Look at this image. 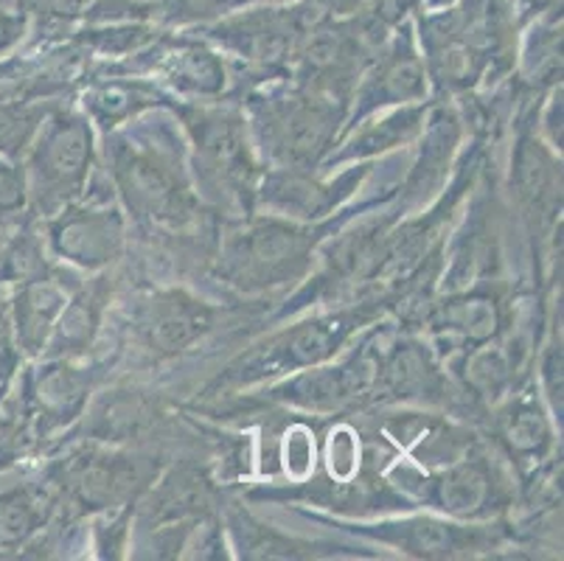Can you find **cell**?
<instances>
[{
    "instance_id": "obj_1",
    "label": "cell",
    "mask_w": 564,
    "mask_h": 561,
    "mask_svg": "<svg viewBox=\"0 0 564 561\" xmlns=\"http://www.w3.org/2000/svg\"><path fill=\"white\" fill-rule=\"evenodd\" d=\"M312 245L315 236L299 225L259 219L225 241L219 272L239 290H273L304 276Z\"/></svg>"
},
{
    "instance_id": "obj_2",
    "label": "cell",
    "mask_w": 564,
    "mask_h": 561,
    "mask_svg": "<svg viewBox=\"0 0 564 561\" xmlns=\"http://www.w3.org/2000/svg\"><path fill=\"white\" fill-rule=\"evenodd\" d=\"M112 174H116L127 205L152 223L183 225L194 214V197L181 166L163 149L141 143L116 141L112 147Z\"/></svg>"
},
{
    "instance_id": "obj_3",
    "label": "cell",
    "mask_w": 564,
    "mask_h": 561,
    "mask_svg": "<svg viewBox=\"0 0 564 561\" xmlns=\"http://www.w3.org/2000/svg\"><path fill=\"white\" fill-rule=\"evenodd\" d=\"M94 161V138L85 118L59 116L43 132L37 152H34V183L40 199L45 203H65L82 192L87 169Z\"/></svg>"
},
{
    "instance_id": "obj_4",
    "label": "cell",
    "mask_w": 564,
    "mask_h": 561,
    "mask_svg": "<svg viewBox=\"0 0 564 561\" xmlns=\"http://www.w3.org/2000/svg\"><path fill=\"white\" fill-rule=\"evenodd\" d=\"M360 312H340V315H326L317 321L301 323L273 339L264 352L248 359L245 379L264 377V374H279V370H301L329 359L337 348L351 337V332L360 326Z\"/></svg>"
},
{
    "instance_id": "obj_5",
    "label": "cell",
    "mask_w": 564,
    "mask_h": 561,
    "mask_svg": "<svg viewBox=\"0 0 564 561\" xmlns=\"http://www.w3.org/2000/svg\"><path fill=\"white\" fill-rule=\"evenodd\" d=\"M199 169L225 194H248L253 188V158L245 141L242 121L228 112H199L192 118Z\"/></svg>"
},
{
    "instance_id": "obj_6",
    "label": "cell",
    "mask_w": 564,
    "mask_h": 561,
    "mask_svg": "<svg viewBox=\"0 0 564 561\" xmlns=\"http://www.w3.org/2000/svg\"><path fill=\"white\" fill-rule=\"evenodd\" d=\"M337 130L335 107L321 99H290L267 116V138L286 163H310Z\"/></svg>"
},
{
    "instance_id": "obj_7",
    "label": "cell",
    "mask_w": 564,
    "mask_h": 561,
    "mask_svg": "<svg viewBox=\"0 0 564 561\" xmlns=\"http://www.w3.org/2000/svg\"><path fill=\"white\" fill-rule=\"evenodd\" d=\"M54 250L63 259L85 267V270H99L110 265L121 250L124 241V225L116 211H68L59 216L51 228Z\"/></svg>"
},
{
    "instance_id": "obj_8",
    "label": "cell",
    "mask_w": 564,
    "mask_h": 561,
    "mask_svg": "<svg viewBox=\"0 0 564 561\" xmlns=\"http://www.w3.org/2000/svg\"><path fill=\"white\" fill-rule=\"evenodd\" d=\"M214 312L183 290L161 292L143 312V334L155 352L177 354L194 346L203 334L212 332Z\"/></svg>"
},
{
    "instance_id": "obj_9",
    "label": "cell",
    "mask_w": 564,
    "mask_h": 561,
    "mask_svg": "<svg viewBox=\"0 0 564 561\" xmlns=\"http://www.w3.org/2000/svg\"><path fill=\"white\" fill-rule=\"evenodd\" d=\"M373 377H377V365L368 357H354L351 363L340 365V368L304 370L281 393L301 408L329 410L340 408L343 401L371 388Z\"/></svg>"
},
{
    "instance_id": "obj_10",
    "label": "cell",
    "mask_w": 564,
    "mask_h": 561,
    "mask_svg": "<svg viewBox=\"0 0 564 561\" xmlns=\"http://www.w3.org/2000/svg\"><path fill=\"white\" fill-rule=\"evenodd\" d=\"M68 306V295L51 281H32L14 301V328L25 354H40L48 346L56 323Z\"/></svg>"
},
{
    "instance_id": "obj_11",
    "label": "cell",
    "mask_w": 564,
    "mask_h": 561,
    "mask_svg": "<svg viewBox=\"0 0 564 561\" xmlns=\"http://www.w3.org/2000/svg\"><path fill=\"white\" fill-rule=\"evenodd\" d=\"M138 470L121 457H94L70 470V488L87 506H110L135 488Z\"/></svg>"
},
{
    "instance_id": "obj_12",
    "label": "cell",
    "mask_w": 564,
    "mask_h": 561,
    "mask_svg": "<svg viewBox=\"0 0 564 561\" xmlns=\"http://www.w3.org/2000/svg\"><path fill=\"white\" fill-rule=\"evenodd\" d=\"M87 396V377L79 374L76 368H68V365H54L40 377L37 385V399L40 408L56 421H70L82 410Z\"/></svg>"
},
{
    "instance_id": "obj_13",
    "label": "cell",
    "mask_w": 564,
    "mask_h": 561,
    "mask_svg": "<svg viewBox=\"0 0 564 561\" xmlns=\"http://www.w3.org/2000/svg\"><path fill=\"white\" fill-rule=\"evenodd\" d=\"M45 514L48 506L32 488H18L0 497V550L23 544L45 522Z\"/></svg>"
},
{
    "instance_id": "obj_14",
    "label": "cell",
    "mask_w": 564,
    "mask_h": 561,
    "mask_svg": "<svg viewBox=\"0 0 564 561\" xmlns=\"http://www.w3.org/2000/svg\"><path fill=\"white\" fill-rule=\"evenodd\" d=\"M286 34H290V18L284 20L273 12L250 14V18H239L230 25H225V40L228 43L261 56L275 54L286 43Z\"/></svg>"
},
{
    "instance_id": "obj_15",
    "label": "cell",
    "mask_w": 564,
    "mask_h": 561,
    "mask_svg": "<svg viewBox=\"0 0 564 561\" xmlns=\"http://www.w3.org/2000/svg\"><path fill=\"white\" fill-rule=\"evenodd\" d=\"M489 477L480 466H458L438 483V503L449 514L469 517L489 500Z\"/></svg>"
},
{
    "instance_id": "obj_16",
    "label": "cell",
    "mask_w": 564,
    "mask_h": 561,
    "mask_svg": "<svg viewBox=\"0 0 564 561\" xmlns=\"http://www.w3.org/2000/svg\"><path fill=\"white\" fill-rule=\"evenodd\" d=\"M208 503V486L194 472H174L152 500V517L183 519L186 514L203 511Z\"/></svg>"
},
{
    "instance_id": "obj_17",
    "label": "cell",
    "mask_w": 564,
    "mask_h": 561,
    "mask_svg": "<svg viewBox=\"0 0 564 561\" xmlns=\"http://www.w3.org/2000/svg\"><path fill=\"white\" fill-rule=\"evenodd\" d=\"M424 96V74L422 65L415 60L413 51H397L388 65L382 68V74L377 76V87H373V99L379 105L384 101H408V99H419Z\"/></svg>"
},
{
    "instance_id": "obj_18",
    "label": "cell",
    "mask_w": 564,
    "mask_h": 561,
    "mask_svg": "<svg viewBox=\"0 0 564 561\" xmlns=\"http://www.w3.org/2000/svg\"><path fill=\"white\" fill-rule=\"evenodd\" d=\"M399 548L415 555H447L458 550V531L453 525L433 522V519H415L399 525V537H391Z\"/></svg>"
},
{
    "instance_id": "obj_19",
    "label": "cell",
    "mask_w": 564,
    "mask_h": 561,
    "mask_svg": "<svg viewBox=\"0 0 564 561\" xmlns=\"http://www.w3.org/2000/svg\"><path fill=\"white\" fill-rule=\"evenodd\" d=\"M172 82L181 87L197 93H214L223 87V65L217 62V56L208 54V51L188 48L183 54H177L172 68Z\"/></svg>"
},
{
    "instance_id": "obj_20",
    "label": "cell",
    "mask_w": 564,
    "mask_h": 561,
    "mask_svg": "<svg viewBox=\"0 0 564 561\" xmlns=\"http://www.w3.org/2000/svg\"><path fill=\"white\" fill-rule=\"evenodd\" d=\"M444 323L455 332L471 334V337H489L495 332V306L489 301H464L444 309Z\"/></svg>"
},
{
    "instance_id": "obj_21",
    "label": "cell",
    "mask_w": 564,
    "mask_h": 561,
    "mask_svg": "<svg viewBox=\"0 0 564 561\" xmlns=\"http://www.w3.org/2000/svg\"><path fill=\"white\" fill-rule=\"evenodd\" d=\"M511 444L520 452H540L547 444V424L533 408H520L509 424Z\"/></svg>"
},
{
    "instance_id": "obj_22",
    "label": "cell",
    "mask_w": 564,
    "mask_h": 561,
    "mask_svg": "<svg viewBox=\"0 0 564 561\" xmlns=\"http://www.w3.org/2000/svg\"><path fill=\"white\" fill-rule=\"evenodd\" d=\"M415 123H419V112H402V116L397 118H388V121L379 123L377 130H368L366 136L360 138L357 154L377 152V149H388L397 141H404V138L415 130Z\"/></svg>"
},
{
    "instance_id": "obj_23",
    "label": "cell",
    "mask_w": 564,
    "mask_h": 561,
    "mask_svg": "<svg viewBox=\"0 0 564 561\" xmlns=\"http://www.w3.org/2000/svg\"><path fill=\"white\" fill-rule=\"evenodd\" d=\"M37 118L20 107H0V152L14 154L29 143Z\"/></svg>"
},
{
    "instance_id": "obj_24",
    "label": "cell",
    "mask_w": 564,
    "mask_h": 561,
    "mask_svg": "<svg viewBox=\"0 0 564 561\" xmlns=\"http://www.w3.org/2000/svg\"><path fill=\"white\" fill-rule=\"evenodd\" d=\"M141 96L138 90H127V87H105V90L90 96V110L101 118V121H118V118L130 116L135 107H141Z\"/></svg>"
},
{
    "instance_id": "obj_25",
    "label": "cell",
    "mask_w": 564,
    "mask_h": 561,
    "mask_svg": "<svg viewBox=\"0 0 564 561\" xmlns=\"http://www.w3.org/2000/svg\"><path fill=\"white\" fill-rule=\"evenodd\" d=\"M25 205V174L0 161V216L18 214Z\"/></svg>"
},
{
    "instance_id": "obj_26",
    "label": "cell",
    "mask_w": 564,
    "mask_h": 561,
    "mask_svg": "<svg viewBox=\"0 0 564 561\" xmlns=\"http://www.w3.org/2000/svg\"><path fill=\"white\" fill-rule=\"evenodd\" d=\"M20 31H23V20L12 18V14L0 12V48H7L12 45L14 40L20 37Z\"/></svg>"
},
{
    "instance_id": "obj_27",
    "label": "cell",
    "mask_w": 564,
    "mask_h": 561,
    "mask_svg": "<svg viewBox=\"0 0 564 561\" xmlns=\"http://www.w3.org/2000/svg\"><path fill=\"white\" fill-rule=\"evenodd\" d=\"M0 278H9V267H7V250H3V239H0Z\"/></svg>"
},
{
    "instance_id": "obj_28",
    "label": "cell",
    "mask_w": 564,
    "mask_h": 561,
    "mask_svg": "<svg viewBox=\"0 0 564 561\" xmlns=\"http://www.w3.org/2000/svg\"><path fill=\"white\" fill-rule=\"evenodd\" d=\"M528 7H536V9H542V7H547V3H553V0H525Z\"/></svg>"
},
{
    "instance_id": "obj_29",
    "label": "cell",
    "mask_w": 564,
    "mask_h": 561,
    "mask_svg": "<svg viewBox=\"0 0 564 561\" xmlns=\"http://www.w3.org/2000/svg\"><path fill=\"white\" fill-rule=\"evenodd\" d=\"M236 3H253V0H236Z\"/></svg>"
}]
</instances>
